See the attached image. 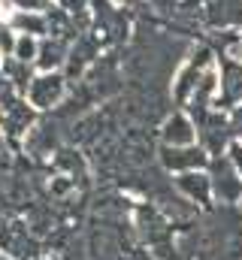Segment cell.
<instances>
[{"label": "cell", "instance_id": "7a4b0ae2", "mask_svg": "<svg viewBox=\"0 0 242 260\" xmlns=\"http://www.w3.org/2000/svg\"><path fill=\"white\" fill-rule=\"evenodd\" d=\"M21 64H31V61H37L40 58V43L34 40V37H27V34H21L18 40H15V52H12Z\"/></svg>", "mask_w": 242, "mask_h": 260}, {"label": "cell", "instance_id": "6da1fadb", "mask_svg": "<svg viewBox=\"0 0 242 260\" xmlns=\"http://www.w3.org/2000/svg\"><path fill=\"white\" fill-rule=\"evenodd\" d=\"M60 94V79L58 76H40L37 82H31V88H27V97H31V103L34 106H40V109H46V106H52L55 100H58Z\"/></svg>", "mask_w": 242, "mask_h": 260}]
</instances>
